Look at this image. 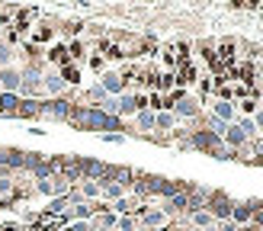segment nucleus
I'll return each instance as SVG.
<instances>
[{
    "label": "nucleus",
    "instance_id": "f03ea898",
    "mask_svg": "<svg viewBox=\"0 0 263 231\" xmlns=\"http://www.w3.org/2000/svg\"><path fill=\"white\" fill-rule=\"evenodd\" d=\"M74 112V103L68 97L61 100H42V112H39V119H48V122H68Z\"/></svg>",
    "mask_w": 263,
    "mask_h": 231
},
{
    "label": "nucleus",
    "instance_id": "6e6552de",
    "mask_svg": "<svg viewBox=\"0 0 263 231\" xmlns=\"http://www.w3.org/2000/svg\"><path fill=\"white\" fill-rule=\"evenodd\" d=\"M138 112H141V106H138V93H128V90H125V93L119 97V119H128V116L135 119Z\"/></svg>",
    "mask_w": 263,
    "mask_h": 231
},
{
    "label": "nucleus",
    "instance_id": "f8f14e48",
    "mask_svg": "<svg viewBox=\"0 0 263 231\" xmlns=\"http://www.w3.org/2000/svg\"><path fill=\"white\" fill-rule=\"evenodd\" d=\"M39 112H42V100H23L16 109V119H39Z\"/></svg>",
    "mask_w": 263,
    "mask_h": 231
},
{
    "label": "nucleus",
    "instance_id": "f3484780",
    "mask_svg": "<svg viewBox=\"0 0 263 231\" xmlns=\"http://www.w3.org/2000/svg\"><path fill=\"white\" fill-rule=\"evenodd\" d=\"M251 119H254V125H257V132L263 135V106H257V112L251 116Z\"/></svg>",
    "mask_w": 263,
    "mask_h": 231
},
{
    "label": "nucleus",
    "instance_id": "2eb2a0df",
    "mask_svg": "<svg viewBox=\"0 0 263 231\" xmlns=\"http://www.w3.org/2000/svg\"><path fill=\"white\" fill-rule=\"evenodd\" d=\"M116 231H138V218L135 215H119V225Z\"/></svg>",
    "mask_w": 263,
    "mask_h": 231
},
{
    "label": "nucleus",
    "instance_id": "9b49d317",
    "mask_svg": "<svg viewBox=\"0 0 263 231\" xmlns=\"http://www.w3.org/2000/svg\"><path fill=\"white\" fill-rule=\"evenodd\" d=\"M20 93H0V116L7 119H16V109H20Z\"/></svg>",
    "mask_w": 263,
    "mask_h": 231
},
{
    "label": "nucleus",
    "instance_id": "ddd939ff",
    "mask_svg": "<svg viewBox=\"0 0 263 231\" xmlns=\"http://www.w3.org/2000/svg\"><path fill=\"white\" fill-rule=\"evenodd\" d=\"M77 189H81L84 202H97V199H100V183H97V180H81V183H77Z\"/></svg>",
    "mask_w": 263,
    "mask_h": 231
},
{
    "label": "nucleus",
    "instance_id": "4468645a",
    "mask_svg": "<svg viewBox=\"0 0 263 231\" xmlns=\"http://www.w3.org/2000/svg\"><path fill=\"white\" fill-rule=\"evenodd\" d=\"M234 125H238L241 132L247 135V141H254V138H260V132H257V125H254V119H251V116H238V119H234Z\"/></svg>",
    "mask_w": 263,
    "mask_h": 231
},
{
    "label": "nucleus",
    "instance_id": "9d476101",
    "mask_svg": "<svg viewBox=\"0 0 263 231\" xmlns=\"http://www.w3.org/2000/svg\"><path fill=\"white\" fill-rule=\"evenodd\" d=\"M177 116L170 112V109H164V112H154V132H167V135H174L177 132Z\"/></svg>",
    "mask_w": 263,
    "mask_h": 231
},
{
    "label": "nucleus",
    "instance_id": "1a4fd4ad",
    "mask_svg": "<svg viewBox=\"0 0 263 231\" xmlns=\"http://www.w3.org/2000/svg\"><path fill=\"white\" fill-rule=\"evenodd\" d=\"M116 225H119V215L116 212H100L90 218V231H116Z\"/></svg>",
    "mask_w": 263,
    "mask_h": 231
},
{
    "label": "nucleus",
    "instance_id": "a211bd4d",
    "mask_svg": "<svg viewBox=\"0 0 263 231\" xmlns=\"http://www.w3.org/2000/svg\"><path fill=\"white\" fill-rule=\"evenodd\" d=\"M90 68H93V71H106V61H103L100 55H93V58H90Z\"/></svg>",
    "mask_w": 263,
    "mask_h": 231
},
{
    "label": "nucleus",
    "instance_id": "20e7f679",
    "mask_svg": "<svg viewBox=\"0 0 263 231\" xmlns=\"http://www.w3.org/2000/svg\"><path fill=\"white\" fill-rule=\"evenodd\" d=\"M263 209V199H234V209H231V222L244 228V225H251L254 222V212Z\"/></svg>",
    "mask_w": 263,
    "mask_h": 231
},
{
    "label": "nucleus",
    "instance_id": "7ed1b4c3",
    "mask_svg": "<svg viewBox=\"0 0 263 231\" xmlns=\"http://www.w3.org/2000/svg\"><path fill=\"white\" fill-rule=\"evenodd\" d=\"M135 218H138V231H164L170 225V218L161 209H154V205H144Z\"/></svg>",
    "mask_w": 263,
    "mask_h": 231
},
{
    "label": "nucleus",
    "instance_id": "aec40b11",
    "mask_svg": "<svg viewBox=\"0 0 263 231\" xmlns=\"http://www.w3.org/2000/svg\"><path fill=\"white\" fill-rule=\"evenodd\" d=\"M251 164H260V167H263V154H260V158H254V161H251Z\"/></svg>",
    "mask_w": 263,
    "mask_h": 231
},
{
    "label": "nucleus",
    "instance_id": "0eeeda50",
    "mask_svg": "<svg viewBox=\"0 0 263 231\" xmlns=\"http://www.w3.org/2000/svg\"><path fill=\"white\" fill-rule=\"evenodd\" d=\"M20 84H23L20 68H0V90L4 93H20Z\"/></svg>",
    "mask_w": 263,
    "mask_h": 231
},
{
    "label": "nucleus",
    "instance_id": "dca6fc26",
    "mask_svg": "<svg viewBox=\"0 0 263 231\" xmlns=\"http://www.w3.org/2000/svg\"><path fill=\"white\" fill-rule=\"evenodd\" d=\"M103 141H109V145H122L125 141V135H119V132H109V135H100Z\"/></svg>",
    "mask_w": 263,
    "mask_h": 231
},
{
    "label": "nucleus",
    "instance_id": "f257e3e1",
    "mask_svg": "<svg viewBox=\"0 0 263 231\" xmlns=\"http://www.w3.org/2000/svg\"><path fill=\"white\" fill-rule=\"evenodd\" d=\"M231 209H234V199L228 196L225 189H212L205 199V212L215 218V222H231Z\"/></svg>",
    "mask_w": 263,
    "mask_h": 231
},
{
    "label": "nucleus",
    "instance_id": "6ab92c4d",
    "mask_svg": "<svg viewBox=\"0 0 263 231\" xmlns=\"http://www.w3.org/2000/svg\"><path fill=\"white\" fill-rule=\"evenodd\" d=\"M238 231H257V228H254V225H244V228H238Z\"/></svg>",
    "mask_w": 263,
    "mask_h": 231
},
{
    "label": "nucleus",
    "instance_id": "423d86ee",
    "mask_svg": "<svg viewBox=\"0 0 263 231\" xmlns=\"http://www.w3.org/2000/svg\"><path fill=\"white\" fill-rule=\"evenodd\" d=\"M209 112H212L215 119L228 122V125H231L234 119H238V106H234L231 100H212V103H209Z\"/></svg>",
    "mask_w": 263,
    "mask_h": 231
},
{
    "label": "nucleus",
    "instance_id": "39448f33",
    "mask_svg": "<svg viewBox=\"0 0 263 231\" xmlns=\"http://www.w3.org/2000/svg\"><path fill=\"white\" fill-rule=\"evenodd\" d=\"M100 87L106 90L109 97H122L128 84H125V77H122L119 71H103V77H100Z\"/></svg>",
    "mask_w": 263,
    "mask_h": 231
}]
</instances>
